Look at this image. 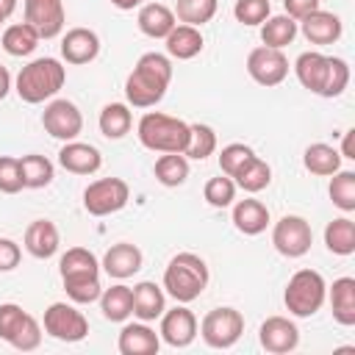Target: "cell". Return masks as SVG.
<instances>
[{
	"label": "cell",
	"instance_id": "cell-46",
	"mask_svg": "<svg viewBox=\"0 0 355 355\" xmlns=\"http://www.w3.org/2000/svg\"><path fill=\"white\" fill-rule=\"evenodd\" d=\"M22 172H19V158L0 155V191L3 194H17L22 191Z\"/></svg>",
	"mask_w": 355,
	"mask_h": 355
},
{
	"label": "cell",
	"instance_id": "cell-25",
	"mask_svg": "<svg viewBox=\"0 0 355 355\" xmlns=\"http://www.w3.org/2000/svg\"><path fill=\"white\" fill-rule=\"evenodd\" d=\"M233 225L244 236H258L269 225V208L261 200H239L233 205Z\"/></svg>",
	"mask_w": 355,
	"mask_h": 355
},
{
	"label": "cell",
	"instance_id": "cell-47",
	"mask_svg": "<svg viewBox=\"0 0 355 355\" xmlns=\"http://www.w3.org/2000/svg\"><path fill=\"white\" fill-rule=\"evenodd\" d=\"M19 258H22V250L17 241L11 239H3L0 236V272H11L19 266Z\"/></svg>",
	"mask_w": 355,
	"mask_h": 355
},
{
	"label": "cell",
	"instance_id": "cell-11",
	"mask_svg": "<svg viewBox=\"0 0 355 355\" xmlns=\"http://www.w3.org/2000/svg\"><path fill=\"white\" fill-rule=\"evenodd\" d=\"M44 130L58 141H72L83 130V114L72 100H50L42 114Z\"/></svg>",
	"mask_w": 355,
	"mask_h": 355
},
{
	"label": "cell",
	"instance_id": "cell-29",
	"mask_svg": "<svg viewBox=\"0 0 355 355\" xmlns=\"http://www.w3.org/2000/svg\"><path fill=\"white\" fill-rule=\"evenodd\" d=\"M100 311L108 322H125L130 313H133V291L130 286H111L100 294Z\"/></svg>",
	"mask_w": 355,
	"mask_h": 355
},
{
	"label": "cell",
	"instance_id": "cell-13",
	"mask_svg": "<svg viewBox=\"0 0 355 355\" xmlns=\"http://www.w3.org/2000/svg\"><path fill=\"white\" fill-rule=\"evenodd\" d=\"M25 22L33 25L42 39H55L67 22L64 3L61 0H25Z\"/></svg>",
	"mask_w": 355,
	"mask_h": 355
},
{
	"label": "cell",
	"instance_id": "cell-48",
	"mask_svg": "<svg viewBox=\"0 0 355 355\" xmlns=\"http://www.w3.org/2000/svg\"><path fill=\"white\" fill-rule=\"evenodd\" d=\"M283 8L291 19H302L319 8V0H283Z\"/></svg>",
	"mask_w": 355,
	"mask_h": 355
},
{
	"label": "cell",
	"instance_id": "cell-24",
	"mask_svg": "<svg viewBox=\"0 0 355 355\" xmlns=\"http://www.w3.org/2000/svg\"><path fill=\"white\" fill-rule=\"evenodd\" d=\"M136 22H139V31L144 36H150V39H166V33L178 25L175 22V11L166 8L164 3H144L139 8Z\"/></svg>",
	"mask_w": 355,
	"mask_h": 355
},
{
	"label": "cell",
	"instance_id": "cell-9",
	"mask_svg": "<svg viewBox=\"0 0 355 355\" xmlns=\"http://www.w3.org/2000/svg\"><path fill=\"white\" fill-rule=\"evenodd\" d=\"M272 244L286 258H302L313 244V230H311L308 219H302L297 214H286L272 227Z\"/></svg>",
	"mask_w": 355,
	"mask_h": 355
},
{
	"label": "cell",
	"instance_id": "cell-19",
	"mask_svg": "<svg viewBox=\"0 0 355 355\" xmlns=\"http://www.w3.org/2000/svg\"><path fill=\"white\" fill-rule=\"evenodd\" d=\"M141 261H144V255L136 244L119 241V244H111L108 252L103 255V269H105L108 277L125 280V277H133L141 269Z\"/></svg>",
	"mask_w": 355,
	"mask_h": 355
},
{
	"label": "cell",
	"instance_id": "cell-49",
	"mask_svg": "<svg viewBox=\"0 0 355 355\" xmlns=\"http://www.w3.org/2000/svg\"><path fill=\"white\" fill-rule=\"evenodd\" d=\"M352 136H355V130H347V133H344V144H341V158H355V150H352Z\"/></svg>",
	"mask_w": 355,
	"mask_h": 355
},
{
	"label": "cell",
	"instance_id": "cell-30",
	"mask_svg": "<svg viewBox=\"0 0 355 355\" xmlns=\"http://www.w3.org/2000/svg\"><path fill=\"white\" fill-rule=\"evenodd\" d=\"M39 33H36V28L33 25H28V22H14V25H8L6 31H3V50L8 53V55H17V58H22V55H31L36 47H39Z\"/></svg>",
	"mask_w": 355,
	"mask_h": 355
},
{
	"label": "cell",
	"instance_id": "cell-32",
	"mask_svg": "<svg viewBox=\"0 0 355 355\" xmlns=\"http://www.w3.org/2000/svg\"><path fill=\"white\" fill-rule=\"evenodd\" d=\"M297 36V19H291L288 14H277V17H266L261 22V42L266 47L283 50L286 44H291Z\"/></svg>",
	"mask_w": 355,
	"mask_h": 355
},
{
	"label": "cell",
	"instance_id": "cell-26",
	"mask_svg": "<svg viewBox=\"0 0 355 355\" xmlns=\"http://www.w3.org/2000/svg\"><path fill=\"white\" fill-rule=\"evenodd\" d=\"M330 308H333V319L341 327H352L355 324V277H338L330 286Z\"/></svg>",
	"mask_w": 355,
	"mask_h": 355
},
{
	"label": "cell",
	"instance_id": "cell-45",
	"mask_svg": "<svg viewBox=\"0 0 355 355\" xmlns=\"http://www.w3.org/2000/svg\"><path fill=\"white\" fill-rule=\"evenodd\" d=\"M349 83V67L344 58H333L330 55V69H327V78H324V89L319 97H338Z\"/></svg>",
	"mask_w": 355,
	"mask_h": 355
},
{
	"label": "cell",
	"instance_id": "cell-44",
	"mask_svg": "<svg viewBox=\"0 0 355 355\" xmlns=\"http://www.w3.org/2000/svg\"><path fill=\"white\" fill-rule=\"evenodd\" d=\"M269 14H272L269 0H236L233 6V17L241 25H261Z\"/></svg>",
	"mask_w": 355,
	"mask_h": 355
},
{
	"label": "cell",
	"instance_id": "cell-17",
	"mask_svg": "<svg viewBox=\"0 0 355 355\" xmlns=\"http://www.w3.org/2000/svg\"><path fill=\"white\" fill-rule=\"evenodd\" d=\"M58 164L72 175H94L103 166V155L94 144L72 139V141H64V147L58 150Z\"/></svg>",
	"mask_w": 355,
	"mask_h": 355
},
{
	"label": "cell",
	"instance_id": "cell-38",
	"mask_svg": "<svg viewBox=\"0 0 355 355\" xmlns=\"http://www.w3.org/2000/svg\"><path fill=\"white\" fill-rule=\"evenodd\" d=\"M216 150V133L211 125H202V122H194L189 125V144L183 150V155L194 158V161H205L208 155H214Z\"/></svg>",
	"mask_w": 355,
	"mask_h": 355
},
{
	"label": "cell",
	"instance_id": "cell-2",
	"mask_svg": "<svg viewBox=\"0 0 355 355\" xmlns=\"http://www.w3.org/2000/svg\"><path fill=\"white\" fill-rule=\"evenodd\" d=\"M64 80H67V67L58 58H50V55L33 58L17 75V94H19V100L36 105V103L55 97L61 92Z\"/></svg>",
	"mask_w": 355,
	"mask_h": 355
},
{
	"label": "cell",
	"instance_id": "cell-31",
	"mask_svg": "<svg viewBox=\"0 0 355 355\" xmlns=\"http://www.w3.org/2000/svg\"><path fill=\"white\" fill-rule=\"evenodd\" d=\"M19 172H22V186L25 189H44L53 183L55 178V166L50 158L39 155V153H31V155H22L19 158Z\"/></svg>",
	"mask_w": 355,
	"mask_h": 355
},
{
	"label": "cell",
	"instance_id": "cell-5",
	"mask_svg": "<svg viewBox=\"0 0 355 355\" xmlns=\"http://www.w3.org/2000/svg\"><path fill=\"white\" fill-rule=\"evenodd\" d=\"M324 300H327V283L316 269L294 272L288 286H286V294H283V302H286L288 313L300 316V319L313 316L324 305Z\"/></svg>",
	"mask_w": 355,
	"mask_h": 355
},
{
	"label": "cell",
	"instance_id": "cell-16",
	"mask_svg": "<svg viewBox=\"0 0 355 355\" xmlns=\"http://www.w3.org/2000/svg\"><path fill=\"white\" fill-rule=\"evenodd\" d=\"M100 53V36L92 31V28H72L64 33L61 39V55L67 64H89L94 61Z\"/></svg>",
	"mask_w": 355,
	"mask_h": 355
},
{
	"label": "cell",
	"instance_id": "cell-43",
	"mask_svg": "<svg viewBox=\"0 0 355 355\" xmlns=\"http://www.w3.org/2000/svg\"><path fill=\"white\" fill-rule=\"evenodd\" d=\"M255 153H252V147H247V144H239V141H233V144H227V147H222V153H219V169H222V175H227V178H233L250 158H252Z\"/></svg>",
	"mask_w": 355,
	"mask_h": 355
},
{
	"label": "cell",
	"instance_id": "cell-35",
	"mask_svg": "<svg viewBox=\"0 0 355 355\" xmlns=\"http://www.w3.org/2000/svg\"><path fill=\"white\" fill-rule=\"evenodd\" d=\"M324 244L333 255H352L355 252V222L349 216H338L324 227Z\"/></svg>",
	"mask_w": 355,
	"mask_h": 355
},
{
	"label": "cell",
	"instance_id": "cell-7",
	"mask_svg": "<svg viewBox=\"0 0 355 355\" xmlns=\"http://www.w3.org/2000/svg\"><path fill=\"white\" fill-rule=\"evenodd\" d=\"M241 333H244V316L230 305L208 311L200 322V336L211 349H230L241 338Z\"/></svg>",
	"mask_w": 355,
	"mask_h": 355
},
{
	"label": "cell",
	"instance_id": "cell-41",
	"mask_svg": "<svg viewBox=\"0 0 355 355\" xmlns=\"http://www.w3.org/2000/svg\"><path fill=\"white\" fill-rule=\"evenodd\" d=\"M64 291L72 302L78 305H86V302H94L100 300L103 294V286H100V275H86V277H67L64 280Z\"/></svg>",
	"mask_w": 355,
	"mask_h": 355
},
{
	"label": "cell",
	"instance_id": "cell-33",
	"mask_svg": "<svg viewBox=\"0 0 355 355\" xmlns=\"http://www.w3.org/2000/svg\"><path fill=\"white\" fill-rule=\"evenodd\" d=\"M233 183H236L239 189H244L247 194H258V191H263V189L272 183V166H269L263 158L252 155V158L233 175Z\"/></svg>",
	"mask_w": 355,
	"mask_h": 355
},
{
	"label": "cell",
	"instance_id": "cell-42",
	"mask_svg": "<svg viewBox=\"0 0 355 355\" xmlns=\"http://www.w3.org/2000/svg\"><path fill=\"white\" fill-rule=\"evenodd\" d=\"M202 197H205V202L214 205V208H227V205H233V200H236V183H233V178H227V175L211 178V180L205 183V189H202Z\"/></svg>",
	"mask_w": 355,
	"mask_h": 355
},
{
	"label": "cell",
	"instance_id": "cell-21",
	"mask_svg": "<svg viewBox=\"0 0 355 355\" xmlns=\"http://www.w3.org/2000/svg\"><path fill=\"white\" fill-rule=\"evenodd\" d=\"M58 244H61V236L50 219H33L25 227V250L33 258H42V261L53 258L58 252Z\"/></svg>",
	"mask_w": 355,
	"mask_h": 355
},
{
	"label": "cell",
	"instance_id": "cell-3",
	"mask_svg": "<svg viewBox=\"0 0 355 355\" xmlns=\"http://www.w3.org/2000/svg\"><path fill=\"white\" fill-rule=\"evenodd\" d=\"M208 286V263L194 252H178L164 269V288L178 302H194Z\"/></svg>",
	"mask_w": 355,
	"mask_h": 355
},
{
	"label": "cell",
	"instance_id": "cell-50",
	"mask_svg": "<svg viewBox=\"0 0 355 355\" xmlns=\"http://www.w3.org/2000/svg\"><path fill=\"white\" fill-rule=\"evenodd\" d=\"M8 92H11V75H8V69L0 64V100H3Z\"/></svg>",
	"mask_w": 355,
	"mask_h": 355
},
{
	"label": "cell",
	"instance_id": "cell-51",
	"mask_svg": "<svg viewBox=\"0 0 355 355\" xmlns=\"http://www.w3.org/2000/svg\"><path fill=\"white\" fill-rule=\"evenodd\" d=\"M14 8H17V0H0V22L8 19L14 14Z\"/></svg>",
	"mask_w": 355,
	"mask_h": 355
},
{
	"label": "cell",
	"instance_id": "cell-10",
	"mask_svg": "<svg viewBox=\"0 0 355 355\" xmlns=\"http://www.w3.org/2000/svg\"><path fill=\"white\" fill-rule=\"evenodd\" d=\"M44 333L50 338H55V341L75 344V341H83L89 336V322H86V316L75 305L53 302L44 311Z\"/></svg>",
	"mask_w": 355,
	"mask_h": 355
},
{
	"label": "cell",
	"instance_id": "cell-14",
	"mask_svg": "<svg viewBox=\"0 0 355 355\" xmlns=\"http://www.w3.org/2000/svg\"><path fill=\"white\" fill-rule=\"evenodd\" d=\"M161 338L175 349L189 347L197 338V316L183 302L175 305L172 311H164L161 313Z\"/></svg>",
	"mask_w": 355,
	"mask_h": 355
},
{
	"label": "cell",
	"instance_id": "cell-23",
	"mask_svg": "<svg viewBox=\"0 0 355 355\" xmlns=\"http://www.w3.org/2000/svg\"><path fill=\"white\" fill-rule=\"evenodd\" d=\"M130 291H133V316H139L141 322L161 319V313L166 311V297L161 286H155L153 280H141Z\"/></svg>",
	"mask_w": 355,
	"mask_h": 355
},
{
	"label": "cell",
	"instance_id": "cell-37",
	"mask_svg": "<svg viewBox=\"0 0 355 355\" xmlns=\"http://www.w3.org/2000/svg\"><path fill=\"white\" fill-rule=\"evenodd\" d=\"M153 172H155V180L161 186L175 189V186H183L186 183V178H189V161H186L183 153H164L155 161Z\"/></svg>",
	"mask_w": 355,
	"mask_h": 355
},
{
	"label": "cell",
	"instance_id": "cell-1",
	"mask_svg": "<svg viewBox=\"0 0 355 355\" xmlns=\"http://www.w3.org/2000/svg\"><path fill=\"white\" fill-rule=\"evenodd\" d=\"M172 80V61L164 53H144L125 80V97L133 108H153L164 100Z\"/></svg>",
	"mask_w": 355,
	"mask_h": 355
},
{
	"label": "cell",
	"instance_id": "cell-36",
	"mask_svg": "<svg viewBox=\"0 0 355 355\" xmlns=\"http://www.w3.org/2000/svg\"><path fill=\"white\" fill-rule=\"evenodd\" d=\"M97 125H100V133L105 139H122L133 125V114H130V108L125 103H108L100 111Z\"/></svg>",
	"mask_w": 355,
	"mask_h": 355
},
{
	"label": "cell",
	"instance_id": "cell-20",
	"mask_svg": "<svg viewBox=\"0 0 355 355\" xmlns=\"http://www.w3.org/2000/svg\"><path fill=\"white\" fill-rule=\"evenodd\" d=\"M116 347L122 355H155L161 347V336L147 327V322H133L119 330Z\"/></svg>",
	"mask_w": 355,
	"mask_h": 355
},
{
	"label": "cell",
	"instance_id": "cell-27",
	"mask_svg": "<svg viewBox=\"0 0 355 355\" xmlns=\"http://www.w3.org/2000/svg\"><path fill=\"white\" fill-rule=\"evenodd\" d=\"M202 33L200 28L194 25H175L169 33H166V53L178 61H189L194 55H200L202 50Z\"/></svg>",
	"mask_w": 355,
	"mask_h": 355
},
{
	"label": "cell",
	"instance_id": "cell-18",
	"mask_svg": "<svg viewBox=\"0 0 355 355\" xmlns=\"http://www.w3.org/2000/svg\"><path fill=\"white\" fill-rule=\"evenodd\" d=\"M297 31H302V36H305L311 44H333V42L341 39L344 25H341L338 14L316 8L313 14H308V17L300 19V28H297Z\"/></svg>",
	"mask_w": 355,
	"mask_h": 355
},
{
	"label": "cell",
	"instance_id": "cell-8",
	"mask_svg": "<svg viewBox=\"0 0 355 355\" xmlns=\"http://www.w3.org/2000/svg\"><path fill=\"white\" fill-rule=\"evenodd\" d=\"M130 200V189L122 178H100L86 186L83 191V208L92 216H111L122 211Z\"/></svg>",
	"mask_w": 355,
	"mask_h": 355
},
{
	"label": "cell",
	"instance_id": "cell-15",
	"mask_svg": "<svg viewBox=\"0 0 355 355\" xmlns=\"http://www.w3.org/2000/svg\"><path fill=\"white\" fill-rule=\"evenodd\" d=\"M258 341L266 352H275V355H286L291 349H297L300 344V330L291 319L286 316H269L261 330H258Z\"/></svg>",
	"mask_w": 355,
	"mask_h": 355
},
{
	"label": "cell",
	"instance_id": "cell-6",
	"mask_svg": "<svg viewBox=\"0 0 355 355\" xmlns=\"http://www.w3.org/2000/svg\"><path fill=\"white\" fill-rule=\"evenodd\" d=\"M0 338L8 341L19 352H31L42 344V324L36 316L22 311L17 302H3L0 305Z\"/></svg>",
	"mask_w": 355,
	"mask_h": 355
},
{
	"label": "cell",
	"instance_id": "cell-52",
	"mask_svg": "<svg viewBox=\"0 0 355 355\" xmlns=\"http://www.w3.org/2000/svg\"><path fill=\"white\" fill-rule=\"evenodd\" d=\"M111 6H116L119 11H130V8H136V6H141V0H108Z\"/></svg>",
	"mask_w": 355,
	"mask_h": 355
},
{
	"label": "cell",
	"instance_id": "cell-34",
	"mask_svg": "<svg viewBox=\"0 0 355 355\" xmlns=\"http://www.w3.org/2000/svg\"><path fill=\"white\" fill-rule=\"evenodd\" d=\"M58 269H61V280H67V277H86V275H100V261L86 247H69L61 255Z\"/></svg>",
	"mask_w": 355,
	"mask_h": 355
},
{
	"label": "cell",
	"instance_id": "cell-4",
	"mask_svg": "<svg viewBox=\"0 0 355 355\" xmlns=\"http://www.w3.org/2000/svg\"><path fill=\"white\" fill-rule=\"evenodd\" d=\"M136 136L153 153H183L189 144V122L161 111H147L139 119Z\"/></svg>",
	"mask_w": 355,
	"mask_h": 355
},
{
	"label": "cell",
	"instance_id": "cell-12",
	"mask_svg": "<svg viewBox=\"0 0 355 355\" xmlns=\"http://www.w3.org/2000/svg\"><path fill=\"white\" fill-rule=\"evenodd\" d=\"M247 72L261 86H277L288 75V58L283 55V50H275V47L261 44V47L250 50V55H247Z\"/></svg>",
	"mask_w": 355,
	"mask_h": 355
},
{
	"label": "cell",
	"instance_id": "cell-28",
	"mask_svg": "<svg viewBox=\"0 0 355 355\" xmlns=\"http://www.w3.org/2000/svg\"><path fill=\"white\" fill-rule=\"evenodd\" d=\"M302 164L311 175H319V178H327L333 172L341 169V153L324 141H316V144H308L305 153H302Z\"/></svg>",
	"mask_w": 355,
	"mask_h": 355
},
{
	"label": "cell",
	"instance_id": "cell-22",
	"mask_svg": "<svg viewBox=\"0 0 355 355\" xmlns=\"http://www.w3.org/2000/svg\"><path fill=\"white\" fill-rule=\"evenodd\" d=\"M327 69H330V55H322V53H316V50L300 53L297 61H294L297 80H300L308 92H313V94H322Z\"/></svg>",
	"mask_w": 355,
	"mask_h": 355
},
{
	"label": "cell",
	"instance_id": "cell-39",
	"mask_svg": "<svg viewBox=\"0 0 355 355\" xmlns=\"http://www.w3.org/2000/svg\"><path fill=\"white\" fill-rule=\"evenodd\" d=\"M216 6H219V0H178L175 19H180L183 25L200 28V25H205V22L214 19Z\"/></svg>",
	"mask_w": 355,
	"mask_h": 355
},
{
	"label": "cell",
	"instance_id": "cell-40",
	"mask_svg": "<svg viewBox=\"0 0 355 355\" xmlns=\"http://www.w3.org/2000/svg\"><path fill=\"white\" fill-rule=\"evenodd\" d=\"M330 200L336 208H341L344 214L355 211V172L352 169H338L333 172V180H330Z\"/></svg>",
	"mask_w": 355,
	"mask_h": 355
}]
</instances>
